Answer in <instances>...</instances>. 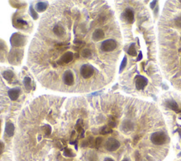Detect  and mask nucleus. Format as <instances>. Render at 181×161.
Listing matches in <instances>:
<instances>
[{"mask_svg": "<svg viewBox=\"0 0 181 161\" xmlns=\"http://www.w3.org/2000/svg\"><path fill=\"white\" fill-rule=\"evenodd\" d=\"M151 141L154 145H161L164 144L167 141V136L164 132H154L151 136Z\"/></svg>", "mask_w": 181, "mask_h": 161, "instance_id": "obj_1", "label": "nucleus"}, {"mask_svg": "<svg viewBox=\"0 0 181 161\" xmlns=\"http://www.w3.org/2000/svg\"><path fill=\"white\" fill-rule=\"evenodd\" d=\"M117 46L116 41L114 39H106L101 43V50L104 53H109L115 51Z\"/></svg>", "mask_w": 181, "mask_h": 161, "instance_id": "obj_2", "label": "nucleus"}, {"mask_svg": "<svg viewBox=\"0 0 181 161\" xmlns=\"http://www.w3.org/2000/svg\"><path fill=\"white\" fill-rule=\"evenodd\" d=\"M11 43L13 46L19 47L26 44V38L22 34H14L11 38Z\"/></svg>", "mask_w": 181, "mask_h": 161, "instance_id": "obj_3", "label": "nucleus"}, {"mask_svg": "<svg viewBox=\"0 0 181 161\" xmlns=\"http://www.w3.org/2000/svg\"><path fill=\"white\" fill-rule=\"evenodd\" d=\"M120 146V142L115 139H113V138H110V139L107 140L105 143V148L108 151H111V152L117 151Z\"/></svg>", "mask_w": 181, "mask_h": 161, "instance_id": "obj_4", "label": "nucleus"}, {"mask_svg": "<svg viewBox=\"0 0 181 161\" xmlns=\"http://www.w3.org/2000/svg\"><path fill=\"white\" fill-rule=\"evenodd\" d=\"M122 19L128 24H133L134 21V13L132 9H126L122 14Z\"/></svg>", "mask_w": 181, "mask_h": 161, "instance_id": "obj_5", "label": "nucleus"}, {"mask_svg": "<svg viewBox=\"0 0 181 161\" xmlns=\"http://www.w3.org/2000/svg\"><path fill=\"white\" fill-rule=\"evenodd\" d=\"M148 84V80L145 77L137 75L135 78V87L138 90L144 89Z\"/></svg>", "mask_w": 181, "mask_h": 161, "instance_id": "obj_6", "label": "nucleus"}, {"mask_svg": "<svg viewBox=\"0 0 181 161\" xmlns=\"http://www.w3.org/2000/svg\"><path fill=\"white\" fill-rule=\"evenodd\" d=\"M105 38V32L100 28H96L92 34V40L95 42H99Z\"/></svg>", "mask_w": 181, "mask_h": 161, "instance_id": "obj_7", "label": "nucleus"}, {"mask_svg": "<svg viewBox=\"0 0 181 161\" xmlns=\"http://www.w3.org/2000/svg\"><path fill=\"white\" fill-rule=\"evenodd\" d=\"M165 105L168 108L171 109V110L174 111L176 113H180L181 112V109L179 107L178 104H177L176 101H175L173 99H168L165 101Z\"/></svg>", "mask_w": 181, "mask_h": 161, "instance_id": "obj_8", "label": "nucleus"}, {"mask_svg": "<svg viewBox=\"0 0 181 161\" xmlns=\"http://www.w3.org/2000/svg\"><path fill=\"white\" fill-rule=\"evenodd\" d=\"M20 92H21V89L19 87H15L13 88V89H9L8 91V95L9 98H10L11 100L16 101V99L19 98Z\"/></svg>", "mask_w": 181, "mask_h": 161, "instance_id": "obj_9", "label": "nucleus"}, {"mask_svg": "<svg viewBox=\"0 0 181 161\" xmlns=\"http://www.w3.org/2000/svg\"><path fill=\"white\" fill-rule=\"evenodd\" d=\"M134 129V124L129 120H125L122 124V130L124 132H130Z\"/></svg>", "mask_w": 181, "mask_h": 161, "instance_id": "obj_10", "label": "nucleus"}, {"mask_svg": "<svg viewBox=\"0 0 181 161\" xmlns=\"http://www.w3.org/2000/svg\"><path fill=\"white\" fill-rule=\"evenodd\" d=\"M81 57L84 60H90L93 57L92 51L90 48H84L81 52Z\"/></svg>", "mask_w": 181, "mask_h": 161, "instance_id": "obj_11", "label": "nucleus"}, {"mask_svg": "<svg viewBox=\"0 0 181 161\" xmlns=\"http://www.w3.org/2000/svg\"><path fill=\"white\" fill-rule=\"evenodd\" d=\"M14 125L11 122H7L5 128V132L7 134V136L9 137L13 136V134H14Z\"/></svg>", "mask_w": 181, "mask_h": 161, "instance_id": "obj_12", "label": "nucleus"}, {"mask_svg": "<svg viewBox=\"0 0 181 161\" xmlns=\"http://www.w3.org/2000/svg\"><path fill=\"white\" fill-rule=\"evenodd\" d=\"M48 7L47 2H45V1H38L36 4V10L39 12H43V11H45Z\"/></svg>", "mask_w": 181, "mask_h": 161, "instance_id": "obj_13", "label": "nucleus"}, {"mask_svg": "<svg viewBox=\"0 0 181 161\" xmlns=\"http://www.w3.org/2000/svg\"><path fill=\"white\" fill-rule=\"evenodd\" d=\"M3 77L5 80H7L8 82H10L14 77V74L11 70H7L3 72Z\"/></svg>", "mask_w": 181, "mask_h": 161, "instance_id": "obj_14", "label": "nucleus"}, {"mask_svg": "<svg viewBox=\"0 0 181 161\" xmlns=\"http://www.w3.org/2000/svg\"><path fill=\"white\" fill-rule=\"evenodd\" d=\"M128 53L131 56H136V44L132 43L129 47Z\"/></svg>", "mask_w": 181, "mask_h": 161, "instance_id": "obj_15", "label": "nucleus"}, {"mask_svg": "<svg viewBox=\"0 0 181 161\" xmlns=\"http://www.w3.org/2000/svg\"><path fill=\"white\" fill-rule=\"evenodd\" d=\"M112 132H113L112 128L110 127V126H104L101 128L100 133H101V134H102V135H106V134L111 133H112Z\"/></svg>", "mask_w": 181, "mask_h": 161, "instance_id": "obj_16", "label": "nucleus"}, {"mask_svg": "<svg viewBox=\"0 0 181 161\" xmlns=\"http://www.w3.org/2000/svg\"><path fill=\"white\" fill-rule=\"evenodd\" d=\"M24 84L25 86V88L27 90H30L31 89V80L29 77H26L24 80Z\"/></svg>", "mask_w": 181, "mask_h": 161, "instance_id": "obj_17", "label": "nucleus"}, {"mask_svg": "<svg viewBox=\"0 0 181 161\" xmlns=\"http://www.w3.org/2000/svg\"><path fill=\"white\" fill-rule=\"evenodd\" d=\"M127 63H128V58H127L126 55H125L124 57H123L122 63H121L120 66V70H119V72H120V73H121L123 70H125V67L127 66Z\"/></svg>", "mask_w": 181, "mask_h": 161, "instance_id": "obj_18", "label": "nucleus"}, {"mask_svg": "<svg viewBox=\"0 0 181 161\" xmlns=\"http://www.w3.org/2000/svg\"><path fill=\"white\" fill-rule=\"evenodd\" d=\"M30 14H31V16L33 17V19L34 20H36V19L38 18V16L37 12L35 11L33 7V6H30Z\"/></svg>", "mask_w": 181, "mask_h": 161, "instance_id": "obj_19", "label": "nucleus"}, {"mask_svg": "<svg viewBox=\"0 0 181 161\" xmlns=\"http://www.w3.org/2000/svg\"><path fill=\"white\" fill-rule=\"evenodd\" d=\"M102 142H103V138L98 137L97 139H96V141H95L96 147L97 148H99L100 146H101Z\"/></svg>", "mask_w": 181, "mask_h": 161, "instance_id": "obj_20", "label": "nucleus"}, {"mask_svg": "<svg viewBox=\"0 0 181 161\" xmlns=\"http://www.w3.org/2000/svg\"><path fill=\"white\" fill-rule=\"evenodd\" d=\"M175 24H176L177 27L181 28V16L177 17V18L175 19Z\"/></svg>", "mask_w": 181, "mask_h": 161, "instance_id": "obj_21", "label": "nucleus"}, {"mask_svg": "<svg viewBox=\"0 0 181 161\" xmlns=\"http://www.w3.org/2000/svg\"><path fill=\"white\" fill-rule=\"evenodd\" d=\"M16 23L17 24L18 26H23V25H26V22H25L24 20H22V19H16Z\"/></svg>", "mask_w": 181, "mask_h": 161, "instance_id": "obj_22", "label": "nucleus"}, {"mask_svg": "<svg viewBox=\"0 0 181 161\" xmlns=\"http://www.w3.org/2000/svg\"><path fill=\"white\" fill-rule=\"evenodd\" d=\"M157 1H151V3L150 4V8H151L152 10H154L155 7L157 6Z\"/></svg>", "mask_w": 181, "mask_h": 161, "instance_id": "obj_23", "label": "nucleus"}, {"mask_svg": "<svg viewBox=\"0 0 181 161\" xmlns=\"http://www.w3.org/2000/svg\"><path fill=\"white\" fill-rule=\"evenodd\" d=\"M4 148V144L3 142L0 141V155H1V153H3Z\"/></svg>", "mask_w": 181, "mask_h": 161, "instance_id": "obj_24", "label": "nucleus"}, {"mask_svg": "<svg viewBox=\"0 0 181 161\" xmlns=\"http://www.w3.org/2000/svg\"><path fill=\"white\" fill-rule=\"evenodd\" d=\"M142 57H143V55H142V53L140 51L139 53V55H138V57L137 58H136V61H140L142 60Z\"/></svg>", "mask_w": 181, "mask_h": 161, "instance_id": "obj_25", "label": "nucleus"}, {"mask_svg": "<svg viewBox=\"0 0 181 161\" xmlns=\"http://www.w3.org/2000/svg\"><path fill=\"white\" fill-rule=\"evenodd\" d=\"M104 161H115V160L111 158H105L104 159Z\"/></svg>", "mask_w": 181, "mask_h": 161, "instance_id": "obj_26", "label": "nucleus"}, {"mask_svg": "<svg viewBox=\"0 0 181 161\" xmlns=\"http://www.w3.org/2000/svg\"><path fill=\"white\" fill-rule=\"evenodd\" d=\"M155 14H157L158 11H159V7H156V9H155Z\"/></svg>", "mask_w": 181, "mask_h": 161, "instance_id": "obj_27", "label": "nucleus"}, {"mask_svg": "<svg viewBox=\"0 0 181 161\" xmlns=\"http://www.w3.org/2000/svg\"><path fill=\"white\" fill-rule=\"evenodd\" d=\"M122 161H130V160H129V159H128V158H125V159H123V160Z\"/></svg>", "mask_w": 181, "mask_h": 161, "instance_id": "obj_28", "label": "nucleus"}, {"mask_svg": "<svg viewBox=\"0 0 181 161\" xmlns=\"http://www.w3.org/2000/svg\"><path fill=\"white\" fill-rule=\"evenodd\" d=\"M180 3H181V0H180Z\"/></svg>", "mask_w": 181, "mask_h": 161, "instance_id": "obj_29", "label": "nucleus"}]
</instances>
